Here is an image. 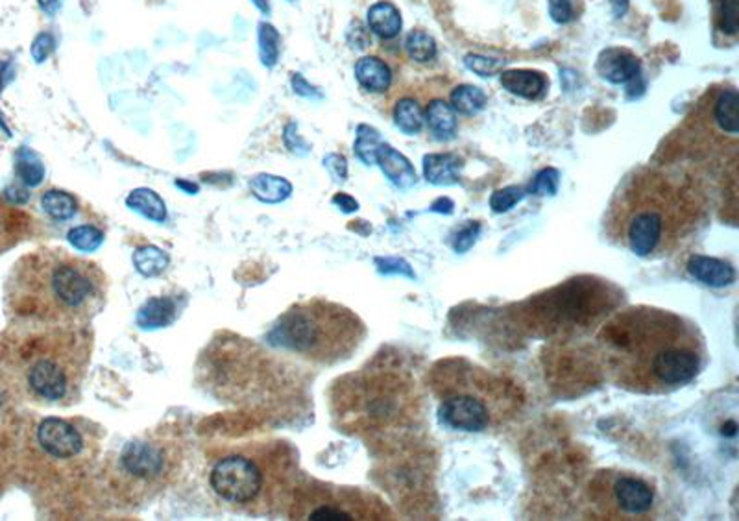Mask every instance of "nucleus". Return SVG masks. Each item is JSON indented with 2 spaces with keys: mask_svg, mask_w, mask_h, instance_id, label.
Instances as JSON below:
<instances>
[{
  "mask_svg": "<svg viewBox=\"0 0 739 521\" xmlns=\"http://www.w3.org/2000/svg\"><path fill=\"white\" fill-rule=\"evenodd\" d=\"M462 160L456 154H429L423 158V176L433 186H455Z\"/></svg>",
  "mask_w": 739,
  "mask_h": 521,
  "instance_id": "4be33fe9",
  "label": "nucleus"
},
{
  "mask_svg": "<svg viewBox=\"0 0 739 521\" xmlns=\"http://www.w3.org/2000/svg\"><path fill=\"white\" fill-rule=\"evenodd\" d=\"M134 265L139 270V274L146 275V278H152V275H160L167 270V266L170 265V257L161 248L144 247L134 254Z\"/></svg>",
  "mask_w": 739,
  "mask_h": 521,
  "instance_id": "c756f323",
  "label": "nucleus"
},
{
  "mask_svg": "<svg viewBox=\"0 0 739 521\" xmlns=\"http://www.w3.org/2000/svg\"><path fill=\"white\" fill-rule=\"evenodd\" d=\"M599 285V282L588 280L580 283V280H573L568 285H561L559 289H554L543 296H540L535 303L536 308L535 311H538L540 317L547 315L549 320L542 322L545 329H568V327H587V320H590V317L594 320H601L604 317V309H612L613 308V296L608 294V285H604L601 291H597L594 296H590L587 301H582L587 298L596 287Z\"/></svg>",
  "mask_w": 739,
  "mask_h": 521,
  "instance_id": "9d476101",
  "label": "nucleus"
},
{
  "mask_svg": "<svg viewBox=\"0 0 739 521\" xmlns=\"http://www.w3.org/2000/svg\"><path fill=\"white\" fill-rule=\"evenodd\" d=\"M561 82H562V87H564L566 91L577 89L578 73H575V71H571V69H561Z\"/></svg>",
  "mask_w": 739,
  "mask_h": 521,
  "instance_id": "8fccbe9b",
  "label": "nucleus"
},
{
  "mask_svg": "<svg viewBox=\"0 0 739 521\" xmlns=\"http://www.w3.org/2000/svg\"><path fill=\"white\" fill-rule=\"evenodd\" d=\"M596 71L608 83L627 85L641 74V61L627 48L610 47L599 54Z\"/></svg>",
  "mask_w": 739,
  "mask_h": 521,
  "instance_id": "4468645a",
  "label": "nucleus"
},
{
  "mask_svg": "<svg viewBox=\"0 0 739 521\" xmlns=\"http://www.w3.org/2000/svg\"><path fill=\"white\" fill-rule=\"evenodd\" d=\"M17 400H21V395L4 368L0 366V421H4V418L12 414Z\"/></svg>",
  "mask_w": 739,
  "mask_h": 521,
  "instance_id": "e433bc0d",
  "label": "nucleus"
},
{
  "mask_svg": "<svg viewBox=\"0 0 739 521\" xmlns=\"http://www.w3.org/2000/svg\"><path fill=\"white\" fill-rule=\"evenodd\" d=\"M366 24L374 36H378L383 41H388L397 38L399 32H402L404 19L392 3H388V0H379V3L368 8Z\"/></svg>",
  "mask_w": 739,
  "mask_h": 521,
  "instance_id": "6ab92c4d",
  "label": "nucleus"
},
{
  "mask_svg": "<svg viewBox=\"0 0 739 521\" xmlns=\"http://www.w3.org/2000/svg\"><path fill=\"white\" fill-rule=\"evenodd\" d=\"M479 230H481L479 224H470V226H466L465 230H462V231H458L456 240H455V250H456V252H466V250H470V248L474 247V242H475V237H477Z\"/></svg>",
  "mask_w": 739,
  "mask_h": 521,
  "instance_id": "c03bdc74",
  "label": "nucleus"
},
{
  "mask_svg": "<svg viewBox=\"0 0 739 521\" xmlns=\"http://www.w3.org/2000/svg\"><path fill=\"white\" fill-rule=\"evenodd\" d=\"M15 74H17V69H15L13 59H6V61L0 59V93H3V91L15 80Z\"/></svg>",
  "mask_w": 739,
  "mask_h": 521,
  "instance_id": "49530a36",
  "label": "nucleus"
},
{
  "mask_svg": "<svg viewBox=\"0 0 739 521\" xmlns=\"http://www.w3.org/2000/svg\"><path fill=\"white\" fill-rule=\"evenodd\" d=\"M126 205L132 211L143 214L144 219H150L153 222H163L167 219L165 202L161 200V196H158V193H153L152 189H146V187L134 189L126 198Z\"/></svg>",
  "mask_w": 739,
  "mask_h": 521,
  "instance_id": "393cba45",
  "label": "nucleus"
},
{
  "mask_svg": "<svg viewBox=\"0 0 739 521\" xmlns=\"http://www.w3.org/2000/svg\"><path fill=\"white\" fill-rule=\"evenodd\" d=\"M364 334V324L353 311L315 298L287 309L268 331L266 341L305 360L329 366L350 359Z\"/></svg>",
  "mask_w": 739,
  "mask_h": 521,
  "instance_id": "0eeeda50",
  "label": "nucleus"
},
{
  "mask_svg": "<svg viewBox=\"0 0 739 521\" xmlns=\"http://www.w3.org/2000/svg\"><path fill=\"white\" fill-rule=\"evenodd\" d=\"M394 125L405 135H418L425 125V113L414 99H399L394 106Z\"/></svg>",
  "mask_w": 739,
  "mask_h": 521,
  "instance_id": "a878e982",
  "label": "nucleus"
},
{
  "mask_svg": "<svg viewBox=\"0 0 739 521\" xmlns=\"http://www.w3.org/2000/svg\"><path fill=\"white\" fill-rule=\"evenodd\" d=\"M405 50L407 56L418 64H427V61L437 57V41L433 36H429L423 30H413V32L405 39Z\"/></svg>",
  "mask_w": 739,
  "mask_h": 521,
  "instance_id": "7c9ffc66",
  "label": "nucleus"
},
{
  "mask_svg": "<svg viewBox=\"0 0 739 521\" xmlns=\"http://www.w3.org/2000/svg\"><path fill=\"white\" fill-rule=\"evenodd\" d=\"M348 385L336 402L344 407L343 416H350V423L361 429L397 423L416 400L413 383L399 376H361Z\"/></svg>",
  "mask_w": 739,
  "mask_h": 521,
  "instance_id": "1a4fd4ad",
  "label": "nucleus"
},
{
  "mask_svg": "<svg viewBox=\"0 0 739 521\" xmlns=\"http://www.w3.org/2000/svg\"><path fill=\"white\" fill-rule=\"evenodd\" d=\"M291 85H292V91H294V93H296L298 97H303V99H322L320 91H318L309 80H307L305 76H301L300 73H292Z\"/></svg>",
  "mask_w": 739,
  "mask_h": 521,
  "instance_id": "79ce46f5",
  "label": "nucleus"
},
{
  "mask_svg": "<svg viewBox=\"0 0 739 521\" xmlns=\"http://www.w3.org/2000/svg\"><path fill=\"white\" fill-rule=\"evenodd\" d=\"M606 378L627 392L660 395L690 385L706 364L697 326L673 311L636 305L613 313L596 336Z\"/></svg>",
  "mask_w": 739,
  "mask_h": 521,
  "instance_id": "f257e3e1",
  "label": "nucleus"
},
{
  "mask_svg": "<svg viewBox=\"0 0 739 521\" xmlns=\"http://www.w3.org/2000/svg\"><path fill=\"white\" fill-rule=\"evenodd\" d=\"M252 4H254L263 15H270V12H272L270 0H252Z\"/></svg>",
  "mask_w": 739,
  "mask_h": 521,
  "instance_id": "864d4df0",
  "label": "nucleus"
},
{
  "mask_svg": "<svg viewBox=\"0 0 739 521\" xmlns=\"http://www.w3.org/2000/svg\"><path fill=\"white\" fill-rule=\"evenodd\" d=\"M465 65L474 74L481 78H490V76L498 74L505 67V61L496 59V57H486L481 54H468L465 56Z\"/></svg>",
  "mask_w": 739,
  "mask_h": 521,
  "instance_id": "f704fd0d",
  "label": "nucleus"
},
{
  "mask_svg": "<svg viewBox=\"0 0 739 521\" xmlns=\"http://www.w3.org/2000/svg\"><path fill=\"white\" fill-rule=\"evenodd\" d=\"M551 19L557 24H568L575 19L573 0H547Z\"/></svg>",
  "mask_w": 739,
  "mask_h": 521,
  "instance_id": "a19ab883",
  "label": "nucleus"
},
{
  "mask_svg": "<svg viewBox=\"0 0 739 521\" xmlns=\"http://www.w3.org/2000/svg\"><path fill=\"white\" fill-rule=\"evenodd\" d=\"M6 296L19 320L87 326L106 305L108 280L97 263L36 250L15 263Z\"/></svg>",
  "mask_w": 739,
  "mask_h": 521,
  "instance_id": "7ed1b4c3",
  "label": "nucleus"
},
{
  "mask_svg": "<svg viewBox=\"0 0 739 521\" xmlns=\"http://www.w3.org/2000/svg\"><path fill=\"white\" fill-rule=\"evenodd\" d=\"M91 357L87 326L21 320L0 359L21 400L45 407L78 402Z\"/></svg>",
  "mask_w": 739,
  "mask_h": 521,
  "instance_id": "20e7f679",
  "label": "nucleus"
},
{
  "mask_svg": "<svg viewBox=\"0 0 739 521\" xmlns=\"http://www.w3.org/2000/svg\"><path fill=\"white\" fill-rule=\"evenodd\" d=\"M67 239H69V242L73 244V247L80 252H95L102 244L104 235L99 228L91 226V224H83V226L73 228L67 233Z\"/></svg>",
  "mask_w": 739,
  "mask_h": 521,
  "instance_id": "473e14b6",
  "label": "nucleus"
},
{
  "mask_svg": "<svg viewBox=\"0 0 739 521\" xmlns=\"http://www.w3.org/2000/svg\"><path fill=\"white\" fill-rule=\"evenodd\" d=\"M298 461L285 442L233 446L209 468V488L222 505L239 514L274 516L291 507Z\"/></svg>",
  "mask_w": 739,
  "mask_h": 521,
  "instance_id": "39448f33",
  "label": "nucleus"
},
{
  "mask_svg": "<svg viewBox=\"0 0 739 521\" xmlns=\"http://www.w3.org/2000/svg\"><path fill=\"white\" fill-rule=\"evenodd\" d=\"M21 228H22V222L17 221L15 214L0 205V254L12 248L13 244L21 239L19 237Z\"/></svg>",
  "mask_w": 739,
  "mask_h": 521,
  "instance_id": "72a5a7b5",
  "label": "nucleus"
},
{
  "mask_svg": "<svg viewBox=\"0 0 739 521\" xmlns=\"http://www.w3.org/2000/svg\"><path fill=\"white\" fill-rule=\"evenodd\" d=\"M250 189L257 200L266 202V204L283 202L292 195L291 181H287L282 176H272V174H257L256 178H252Z\"/></svg>",
  "mask_w": 739,
  "mask_h": 521,
  "instance_id": "5701e85b",
  "label": "nucleus"
},
{
  "mask_svg": "<svg viewBox=\"0 0 739 521\" xmlns=\"http://www.w3.org/2000/svg\"><path fill=\"white\" fill-rule=\"evenodd\" d=\"M291 507H294L291 512L294 519L313 521L385 519L383 516H388L379 501H372L357 490L344 488H315L305 498L294 492Z\"/></svg>",
  "mask_w": 739,
  "mask_h": 521,
  "instance_id": "ddd939ff",
  "label": "nucleus"
},
{
  "mask_svg": "<svg viewBox=\"0 0 739 521\" xmlns=\"http://www.w3.org/2000/svg\"><path fill=\"white\" fill-rule=\"evenodd\" d=\"M64 3H65V0H38V6H39L47 15L54 17V15L61 10V6H64Z\"/></svg>",
  "mask_w": 739,
  "mask_h": 521,
  "instance_id": "3c124183",
  "label": "nucleus"
},
{
  "mask_svg": "<svg viewBox=\"0 0 739 521\" xmlns=\"http://www.w3.org/2000/svg\"><path fill=\"white\" fill-rule=\"evenodd\" d=\"M355 80L368 93H387L392 85V71L378 56H362L353 67Z\"/></svg>",
  "mask_w": 739,
  "mask_h": 521,
  "instance_id": "a211bd4d",
  "label": "nucleus"
},
{
  "mask_svg": "<svg viewBox=\"0 0 739 521\" xmlns=\"http://www.w3.org/2000/svg\"><path fill=\"white\" fill-rule=\"evenodd\" d=\"M559 183H561V174L557 169H543L535 176L529 193L538 195V196H543V195L552 196L559 191Z\"/></svg>",
  "mask_w": 739,
  "mask_h": 521,
  "instance_id": "4c0bfd02",
  "label": "nucleus"
},
{
  "mask_svg": "<svg viewBox=\"0 0 739 521\" xmlns=\"http://www.w3.org/2000/svg\"><path fill=\"white\" fill-rule=\"evenodd\" d=\"M433 388L442 423L456 431H486L512 418L521 405L516 385L462 359L435 368Z\"/></svg>",
  "mask_w": 739,
  "mask_h": 521,
  "instance_id": "423d86ee",
  "label": "nucleus"
},
{
  "mask_svg": "<svg viewBox=\"0 0 739 521\" xmlns=\"http://www.w3.org/2000/svg\"><path fill=\"white\" fill-rule=\"evenodd\" d=\"M425 122L427 128L437 141H451L456 135L458 120L455 109L449 102L437 99L430 102L425 109Z\"/></svg>",
  "mask_w": 739,
  "mask_h": 521,
  "instance_id": "412c9836",
  "label": "nucleus"
},
{
  "mask_svg": "<svg viewBox=\"0 0 739 521\" xmlns=\"http://www.w3.org/2000/svg\"><path fill=\"white\" fill-rule=\"evenodd\" d=\"M376 163L381 167L387 179L399 191H407V189L416 186L418 176H416V170H414L413 163L402 154V152H397L390 144L383 143L379 146L378 156H376Z\"/></svg>",
  "mask_w": 739,
  "mask_h": 521,
  "instance_id": "2eb2a0df",
  "label": "nucleus"
},
{
  "mask_svg": "<svg viewBox=\"0 0 739 521\" xmlns=\"http://www.w3.org/2000/svg\"><path fill=\"white\" fill-rule=\"evenodd\" d=\"M348 43L353 47V48H357V50H362V48H366V47H370V36H368V30L364 28V26H361L359 22H355V26H352L350 30H348Z\"/></svg>",
  "mask_w": 739,
  "mask_h": 521,
  "instance_id": "a18cd8bd",
  "label": "nucleus"
},
{
  "mask_svg": "<svg viewBox=\"0 0 739 521\" xmlns=\"http://www.w3.org/2000/svg\"><path fill=\"white\" fill-rule=\"evenodd\" d=\"M0 126H3V128L6 130V134H8V135H12V134H10V130H8V126H6V120H4V117H3V115H0Z\"/></svg>",
  "mask_w": 739,
  "mask_h": 521,
  "instance_id": "5fc2aeb1",
  "label": "nucleus"
},
{
  "mask_svg": "<svg viewBox=\"0 0 739 521\" xmlns=\"http://www.w3.org/2000/svg\"><path fill=\"white\" fill-rule=\"evenodd\" d=\"M280 50H282V36L277 32V28L266 21L257 24V52H259V61L266 67L272 69L280 61Z\"/></svg>",
  "mask_w": 739,
  "mask_h": 521,
  "instance_id": "bb28decb",
  "label": "nucleus"
},
{
  "mask_svg": "<svg viewBox=\"0 0 739 521\" xmlns=\"http://www.w3.org/2000/svg\"><path fill=\"white\" fill-rule=\"evenodd\" d=\"M737 106L739 95L734 87L723 89L712 100L710 117L714 118L719 132L730 139H737L739 135V118H737Z\"/></svg>",
  "mask_w": 739,
  "mask_h": 521,
  "instance_id": "aec40b11",
  "label": "nucleus"
},
{
  "mask_svg": "<svg viewBox=\"0 0 739 521\" xmlns=\"http://www.w3.org/2000/svg\"><path fill=\"white\" fill-rule=\"evenodd\" d=\"M181 446L172 433L152 431L125 444L109 470V484L125 503H144L179 472Z\"/></svg>",
  "mask_w": 739,
  "mask_h": 521,
  "instance_id": "6e6552de",
  "label": "nucleus"
},
{
  "mask_svg": "<svg viewBox=\"0 0 739 521\" xmlns=\"http://www.w3.org/2000/svg\"><path fill=\"white\" fill-rule=\"evenodd\" d=\"M324 165H326V169L329 170V174H331L335 179L344 181V179L348 178V163H346V160H344L343 156L329 154V156L324 160Z\"/></svg>",
  "mask_w": 739,
  "mask_h": 521,
  "instance_id": "37998d69",
  "label": "nucleus"
},
{
  "mask_svg": "<svg viewBox=\"0 0 739 521\" xmlns=\"http://www.w3.org/2000/svg\"><path fill=\"white\" fill-rule=\"evenodd\" d=\"M383 144L381 135L376 128L361 125L357 128V141H355V154L364 165H374L378 150Z\"/></svg>",
  "mask_w": 739,
  "mask_h": 521,
  "instance_id": "2f4dec72",
  "label": "nucleus"
},
{
  "mask_svg": "<svg viewBox=\"0 0 739 521\" xmlns=\"http://www.w3.org/2000/svg\"><path fill=\"white\" fill-rule=\"evenodd\" d=\"M486 93L472 83H462L456 85L451 95H449V106L455 109V113L460 115H466V117H474L477 113H481L486 108Z\"/></svg>",
  "mask_w": 739,
  "mask_h": 521,
  "instance_id": "b1692460",
  "label": "nucleus"
},
{
  "mask_svg": "<svg viewBox=\"0 0 739 521\" xmlns=\"http://www.w3.org/2000/svg\"><path fill=\"white\" fill-rule=\"evenodd\" d=\"M523 196H526V189L517 187V186H509V187L498 189L494 195L490 196V207L496 213H505L512 209L517 202H521Z\"/></svg>",
  "mask_w": 739,
  "mask_h": 521,
  "instance_id": "58836bf2",
  "label": "nucleus"
},
{
  "mask_svg": "<svg viewBox=\"0 0 739 521\" xmlns=\"http://www.w3.org/2000/svg\"><path fill=\"white\" fill-rule=\"evenodd\" d=\"M41 207L54 221H69L78 211V202L65 191L50 189L41 196Z\"/></svg>",
  "mask_w": 739,
  "mask_h": 521,
  "instance_id": "cd10ccee",
  "label": "nucleus"
},
{
  "mask_svg": "<svg viewBox=\"0 0 739 521\" xmlns=\"http://www.w3.org/2000/svg\"><path fill=\"white\" fill-rule=\"evenodd\" d=\"M333 204L341 205V207H343V211H346V213H350V211H357V209H359V204H357L352 196H348V195H336V196L333 198Z\"/></svg>",
  "mask_w": 739,
  "mask_h": 521,
  "instance_id": "603ef678",
  "label": "nucleus"
},
{
  "mask_svg": "<svg viewBox=\"0 0 739 521\" xmlns=\"http://www.w3.org/2000/svg\"><path fill=\"white\" fill-rule=\"evenodd\" d=\"M36 446L56 468H80L92 461L97 453V439L83 420L43 418L36 427Z\"/></svg>",
  "mask_w": 739,
  "mask_h": 521,
  "instance_id": "9b49d317",
  "label": "nucleus"
},
{
  "mask_svg": "<svg viewBox=\"0 0 739 521\" xmlns=\"http://www.w3.org/2000/svg\"><path fill=\"white\" fill-rule=\"evenodd\" d=\"M704 204L686 183L660 170L638 172L615 196L606 217V233L638 257L673 254L702 222Z\"/></svg>",
  "mask_w": 739,
  "mask_h": 521,
  "instance_id": "f03ea898",
  "label": "nucleus"
},
{
  "mask_svg": "<svg viewBox=\"0 0 739 521\" xmlns=\"http://www.w3.org/2000/svg\"><path fill=\"white\" fill-rule=\"evenodd\" d=\"M739 0H717V22L728 36H735L739 30Z\"/></svg>",
  "mask_w": 739,
  "mask_h": 521,
  "instance_id": "c9c22d12",
  "label": "nucleus"
},
{
  "mask_svg": "<svg viewBox=\"0 0 739 521\" xmlns=\"http://www.w3.org/2000/svg\"><path fill=\"white\" fill-rule=\"evenodd\" d=\"M56 50V38L50 32H41L36 36L32 48H30V54H32L36 64H45V61L50 57V54Z\"/></svg>",
  "mask_w": 739,
  "mask_h": 521,
  "instance_id": "ea45409f",
  "label": "nucleus"
},
{
  "mask_svg": "<svg viewBox=\"0 0 739 521\" xmlns=\"http://www.w3.org/2000/svg\"><path fill=\"white\" fill-rule=\"evenodd\" d=\"M285 143H287L289 150L296 152V154H303V152L307 150V148H305V143L301 141V137H300L298 132H296V125H289V126H287V130H285Z\"/></svg>",
  "mask_w": 739,
  "mask_h": 521,
  "instance_id": "de8ad7c7",
  "label": "nucleus"
},
{
  "mask_svg": "<svg viewBox=\"0 0 739 521\" xmlns=\"http://www.w3.org/2000/svg\"><path fill=\"white\" fill-rule=\"evenodd\" d=\"M608 4H610V10H612V15L615 19H622V17L627 15V12L630 8V0H608Z\"/></svg>",
  "mask_w": 739,
  "mask_h": 521,
  "instance_id": "09e8293b",
  "label": "nucleus"
},
{
  "mask_svg": "<svg viewBox=\"0 0 739 521\" xmlns=\"http://www.w3.org/2000/svg\"><path fill=\"white\" fill-rule=\"evenodd\" d=\"M590 498L608 519H643L656 505L651 484L629 473H599L590 484Z\"/></svg>",
  "mask_w": 739,
  "mask_h": 521,
  "instance_id": "f8f14e48",
  "label": "nucleus"
},
{
  "mask_svg": "<svg viewBox=\"0 0 739 521\" xmlns=\"http://www.w3.org/2000/svg\"><path fill=\"white\" fill-rule=\"evenodd\" d=\"M500 82L510 95L526 100H538L547 91V78L540 71L531 69H507L500 73Z\"/></svg>",
  "mask_w": 739,
  "mask_h": 521,
  "instance_id": "dca6fc26",
  "label": "nucleus"
},
{
  "mask_svg": "<svg viewBox=\"0 0 739 521\" xmlns=\"http://www.w3.org/2000/svg\"><path fill=\"white\" fill-rule=\"evenodd\" d=\"M17 176L21 181L28 187H38L45 178V167L41 163V158L36 154L32 148L22 146L17 152Z\"/></svg>",
  "mask_w": 739,
  "mask_h": 521,
  "instance_id": "c85d7f7f",
  "label": "nucleus"
},
{
  "mask_svg": "<svg viewBox=\"0 0 739 521\" xmlns=\"http://www.w3.org/2000/svg\"><path fill=\"white\" fill-rule=\"evenodd\" d=\"M287 3H296V0H287Z\"/></svg>",
  "mask_w": 739,
  "mask_h": 521,
  "instance_id": "6e6d98bb",
  "label": "nucleus"
},
{
  "mask_svg": "<svg viewBox=\"0 0 739 521\" xmlns=\"http://www.w3.org/2000/svg\"><path fill=\"white\" fill-rule=\"evenodd\" d=\"M688 272L697 282L716 289L728 287L735 280V270L728 263L706 256H693L688 261Z\"/></svg>",
  "mask_w": 739,
  "mask_h": 521,
  "instance_id": "f3484780",
  "label": "nucleus"
}]
</instances>
